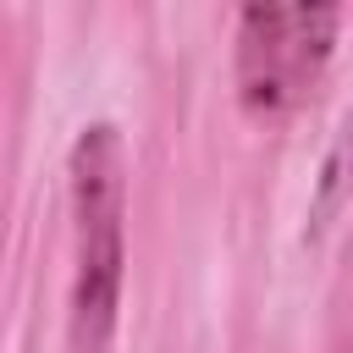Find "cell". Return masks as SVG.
<instances>
[{"instance_id":"cell-1","label":"cell","mask_w":353,"mask_h":353,"mask_svg":"<svg viewBox=\"0 0 353 353\" xmlns=\"http://www.w3.org/2000/svg\"><path fill=\"white\" fill-rule=\"evenodd\" d=\"M121 210H127V160L116 127H88L72 143V347L105 353L121 298Z\"/></svg>"},{"instance_id":"cell-2","label":"cell","mask_w":353,"mask_h":353,"mask_svg":"<svg viewBox=\"0 0 353 353\" xmlns=\"http://www.w3.org/2000/svg\"><path fill=\"white\" fill-rule=\"evenodd\" d=\"M336 6H248L237 28V88L248 110L281 116L303 105L336 50Z\"/></svg>"}]
</instances>
